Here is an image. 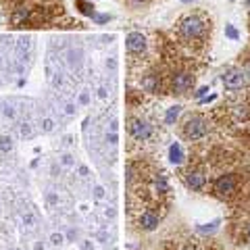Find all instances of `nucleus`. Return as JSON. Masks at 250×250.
Wrapping results in <instances>:
<instances>
[{
	"label": "nucleus",
	"mask_w": 250,
	"mask_h": 250,
	"mask_svg": "<svg viewBox=\"0 0 250 250\" xmlns=\"http://www.w3.org/2000/svg\"><path fill=\"white\" fill-rule=\"evenodd\" d=\"M207 94H208V88L205 85V88H200V90L196 92V98H202V96H207Z\"/></svg>",
	"instance_id": "nucleus-25"
},
{
	"label": "nucleus",
	"mask_w": 250,
	"mask_h": 250,
	"mask_svg": "<svg viewBox=\"0 0 250 250\" xmlns=\"http://www.w3.org/2000/svg\"><path fill=\"white\" fill-rule=\"evenodd\" d=\"M61 163H62V165H67V167H71V165H73V156H71V154H65Z\"/></svg>",
	"instance_id": "nucleus-21"
},
{
	"label": "nucleus",
	"mask_w": 250,
	"mask_h": 250,
	"mask_svg": "<svg viewBox=\"0 0 250 250\" xmlns=\"http://www.w3.org/2000/svg\"><path fill=\"white\" fill-rule=\"evenodd\" d=\"M225 36L229 38V40H238L240 38V34H238V29L231 25V23H228V25H225Z\"/></svg>",
	"instance_id": "nucleus-16"
},
{
	"label": "nucleus",
	"mask_w": 250,
	"mask_h": 250,
	"mask_svg": "<svg viewBox=\"0 0 250 250\" xmlns=\"http://www.w3.org/2000/svg\"><path fill=\"white\" fill-rule=\"evenodd\" d=\"M182 2H194V0H182Z\"/></svg>",
	"instance_id": "nucleus-31"
},
{
	"label": "nucleus",
	"mask_w": 250,
	"mask_h": 250,
	"mask_svg": "<svg viewBox=\"0 0 250 250\" xmlns=\"http://www.w3.org/2000/svg\"><path fill=\"white\" fill-rule=\"evenodd\" d=\"M184 179H186L188 188H190V190H194V192H202V190L207 188V175L202 173V171H196V169L186 171Z\"/></svg>",
	"instance_id": "nucleus-8"
},
{
	"label": "nucleus",
	"mask_w": 250,
	"mask_h": 250,
	"mask_svg": "<svg viewBox=\"0 0 250 250\" xmlns=\"http://www.w3.org/2000/svg\"><path fill=\"white\" fill-rule=\"evenodd\" d=\"M117 140H119V138H117V131H111V134L106 136V142L108 144H117Z\"/></svg>",
	"instance_id": "nucleus-22"
},
{
	"label": "nucleus",
	"mask_w": 250,
	"mask_h": 250,
	"mask_svg": "<svg viewBox=\"0 0 250 250\" xmlns=\"http://www.w3.org/2000/svg\"><path fill=\"white\" fill-rule=\"evenodd\" d=\"M92 19H96L98 23H104V21H108V19H111V17H108V15H94V17Z\"/></svg>",
	"instance_id": "nucleus-23"
},
{
	"label": "nucleus",
	"mask_w": 250,
	"mask_h": 250,
	"mask_svg": "<svg viewBox=\"0 0 250 250\" xmlns=\"http://www.w3.org/2000/svg\"><path fill=\"white\" fill-rule=\"evenodd\" d=\"M240 188V177L236 173H223L213 182V194L221 200H229L231 196L238 194Z\"/></svg>",
	"instance_id": "nucleus-2"
},
{
	"label": "nucleus",
	"mask_w": 250,
	"mask_h": 250,
	"mask_svg": "<svg viewBox=\"0 0 250 250\" xmlns=\"http://www.w3.org/2000/svg\"><path fill=\"white\" fill-rule=\"evenodd\" d=\"M23 223H27V225H29V228H31V225H34V217H31V215H27V217H23Z\"/></svg>",
	"instance_id": "nucleus-28"
},
{
	"label": "nucleus",
	"mask_w": 250,
	"mask_h": 250,
	"mask_svg": "<svg viewBox=\"0 0 250 250\" xmlns=\"http://www.w3.org/2000/svg\"><path fill=\"white\" fill-rule=\"evenodd\" d=\"M94 196H96L98 200L104 198V188H103V186H96V188H94Z\"/></svg>",
	"instance_id": "nucleus-20"
},
{
	"label": "nucleus",
	"mask_w": 250,
	"mask_h": 250,
	"mask_svg": "<svg viewBox=\"0 0 250 250\" xmlns=\"http://www.w3.org/2000/svg\"><path fill=\"white\" fill-rule=\"evenodd\" d=\"M88 100H90L88 94H82V96H80V103H82V104H88Z\"/></svg>",
	"instance_id": "nucleus-29"
},
{
	"label": "nucleus",
	"mask_w": 250,
	"mask_h": 250,
	"mask_svg": "<svg viewBox=\"0 0 250 250\" xmlns=\"http://www.w3.org/2000/svg\"><path fill=\"white\" fill-rule=\"evenodd\" d=\"M194 88V75L188 71H177L171 77V90L173 94H186Z\"/></svg>",
	"instance_id": "nucleus-6"
},
{
	"label": "nucleus",
	"mask_w": 250,
	"mask_h": 250,
	"mask_svg": "<svg viewBox=\"0 0 250 250\" xmlns=\"http://www.w3.org/2000/svg\"><path fill=\"white\" fill-rule=\"evenodd\" d=\"M125 48L131 54H142L146 50V36L140 34V31H131V34L125 38Z\"/></svg>",
	"instance_id": "nucleus-7"
},
{
	"label": "nucleus",
	"mask_w": 250,
	"mask_h": 250,
	"mask_svg": "<svg viewBox=\"0 0 250 250\" xmlns=\"http://www.w3.org/2000/svg\"><path fill=\"white\" fill-rule=\"evenodd\" d=\"M42 129H44V131H52V129H54V121H52V119H44V121H42Z\"/></svg>",
	"instance_id": "nucleus-18"
},
{
	"label": "nucleus",
	"mask_w": 250,
	"mask_h": 250,
	"mask_svg": "<svg viewBox=\"0 0 250 250\" xmlns=\"http://www.w3.org/2000/svg\"><path fill=\"white\" fill-rule=\"evenodd\" d=\"M182 134L186 140L190 142H196V140H202L208 134V121L202 115H190L186 117V121L182 125Z\"/></svg>",
	"instance_id": "nucleus-3"
},
{
	"label": "nucleus",
	"mask_w": 250,
	"mask_h": 250,
	"mask_svg": "<svg viewBox=\"0 0 250 250\" xmlns=\"http://www.w3.org/2000/svg\"><path fill=\"white\" fill-rule=\"evenodd\" d=\"M246 80H248V75H246V69H229V71H225L223 77H221V82L225 85V90H231V92H236V90H242L246 85Z\"/></svg>",
	"instance_id": "nucleus-4"
},
{
	"label": "nucleus",
	"mask_w": 250,
	"mask_h": 250,
	"mask_svg": "<svg viewBox=\"0 0 250 250\" xmlns=\"http://www.w3.org/2000/svg\"><path fill=\"white\" fill-rule=\"evenodd\" d=\"M62 240H65V238H62V236H61V233H52V236H50V242H52V244H54V246H59V244H62Z\"/></svg>",
	"instance_id": "nucleus-19"
},
{
	"label": "nucleus",
	"mask_w": 250,
	"mask_h": 250,
	"mask_svg": "<svg viewBox=\"0 0 250 250\" xmlns=\"http://www.w3.org/2000/svg\"><path fill=\"white\" fill-rule=\"evenodd\" d=\"M207 25L208 23L202 15H188V17L179 21L177 31L186 40H200V38H205V34H207Z\"/></svg>",
	"instance_id": "nucleus-1"
},
{
	"label": "nucleus",
	"mask_w": 250,
	"mask_h": 250,
	"mask_svg": "<svg viewBox=\"0 0 250 250\" xmlns=\"http://www.w3.org/2000/svg\"><path fill=\"white\" fill-rule=\"evenodd\" d=\"M184 156H186V154H184V148L179 146L177 142L169 146V161L173 163V165H182V163H184Z\"/></svg>",
	"instance_id": "nucleus-10"
},
{
	"label": "nucleus",
	"mask_w": 250,
	"mask_h": 250,
	"mask_svg": "<svg viewBox=\"0 0 250 250\" xmlns=\"http://www.w3.org/2000/svg\"><path fill=\"white\" fill-rule=\"evenodd\" d=\"M21 136H23V138H29V136H31L29 125H23V127H21Z\"/></svg>",
	"instance_id": "nucleus-24"
},
{
	"label": "nucleus",
	"mask_w": 250,
	"mask_h": 250,
	"mask_svg": "<svg viewBox=\"0 0 250 250\" xmlns=\"http://www.w3.org/2000/svg\"><path fill=\"white\" fill-rule=\"evenodd\" d=\"M80 175H82V177H88V175H90V169L85 167V165H82V167H80Z\"/></svg>",
	"instance_id": "nucleus-26"
},
{
	"label": "nucleus",
	"mask_w": 250,
	"mask_h": 250,
	"mask_svg": "<svg viewBox=\"0 0 250 250\" xmlns=\"http://www.w3.org/2000/svg\"><path fill=\"white\" fill-rule=\"evenodd\" d=\"M219 219H215V221H210V223H207V225H198V231L200 233H215L217 229H219Z\"/></svg>",
	"instance_id": "nucleus-13"
},
{
	"label": "nucleus",
	"mask_w": 250,
	"mask_h": 250,
	"mask_svg": "<svg viewBox=\"0 0 250 250\" xmlns=\"http://www.w3.org/2000/svg\"><path fill=\"white\" fill-rule=\"evenodd\" d=\"M129 134L134 140H138V142H146V140L152 138V125L146 119L134 117V119H129Z\"/></svg>",
	"instance_id": "nucleus-5"
},
{
	"label": "nucleus",
	"mask_w": 250,
	"mask_h": 250,
	"mask_svg": "<svg viewBox=\"0 0 250 250\" xmlns=\"http://www.w3.org/2000/svg\"><path fill=\"white\" fill-rule=\"evenodd\" d=\"M238 240H240V244H250V223L244 225V228L240 225V236H238Z\"/></svg>",
	"instance_id": "nucleus-14"
},
{
	"label": "nucleus",
	"mask_w": 250,
	"mask_h": 250,
	"mask_svg": "<svg viewBox=\"0 0 250 250\" xmlns=\"http://www.w3.org/2000/svg\"><path fill=\"white\" fill-rule=\"evenodd\" d=\"M244 2H246V6H248V9H250V0H244Z\"/></svg>",
	"instance_id": "nucleus-30"
},
{
	"label": "nucleus",
	"mask_w": 250,
	"mask_h": 250,
	"mask_svg": "<svg viewBox=\"0 0 250 250\" xmlns=\"http://www.w3.org/2000/svg\"><path fill=\"white\" fill-rule=\"evenodd\" d=\"M13 150V140L9 136H2L0 138V152L6 154V152H11Z\"/></svg>",
	"instance_id": "nucleus-15"
},
{
	"label": "nucleus",
	"mask_w": 250,
	"mask_h": 250,
	"mask_svg": "<svg viewBox=\"0 0 250 250\" xmlns=\"http://www.w3.org/2000/svg\"><path fill=\"white\" fill-rule=\"evenodd\" d=\"M92 248H94V246H92L90 240H83V242H82V250H92Z\"/></svg>",
	"instance_id": "nucleus-27"
},
{
	"label": "nucleus",
	"mask_w": 250,
	"mask_h": 250,
	"mask_svg": "<svg viewBox=\"0 0 250 250\" xmlns=\"http://www.w3.org/2000/svg\"><path fill=\"white\" fill-rule=\"evenodd\" d=\"M27 19H29V11L25 9H19L17 15H15V23H25Z\"/></svg>",
	"instance_id": "nucleus-17"
},
{
	"label": "nucleus",
	"mask_w": 250,
	"mask_h": 250,
	"mask_svg": "<svg viewBox=\"0 0 250 250\" xmlns=\"http://www.w3.org/2000/svg\"><path fill=\"white\" fill-rule=\"evenodd\" d=\"M138 223H140V228H142L144 231H152V229H156V228H159V223H161V217L156 215V213H152V210H144V213L140 215Z\"/></svg>",
	"instance_id": "nucleus-9"
},
{
	"label": "nucleus",
	"mask_w": 250,
	"mask_h": 250,
	"mask_svg": "<svg viewBox=\"0 0 250 250\" xmlns=\"http://www.w3.org/2000/svg\"><path fill=\"white\" fill-rule=\"evenodd\" d=\"M75 6H77V11H80L82 15H85V17H94V15H96L94 4L88 2V0H75Z\"/></svg>",
	"instance_id": "nucleus-11"
},
{
	"label": "nucleus",
	"mask_w": 250,
	"mask_h": 250,
	"mask_svg": "<svg viewBox=\"0 0 250 250\" xmlns=\"http://www.w3.org/2000/svg\"><path fill=\"white\" fill-rule=\"evenodd\" d=\"M179 113H182V106L179 104H175V106H171L169 111H167V115H165V123L167 125H173L175 121H177V117H179Z\"/></svg>",
	"instance_id": "nucleus-12"
}]
</instances>
